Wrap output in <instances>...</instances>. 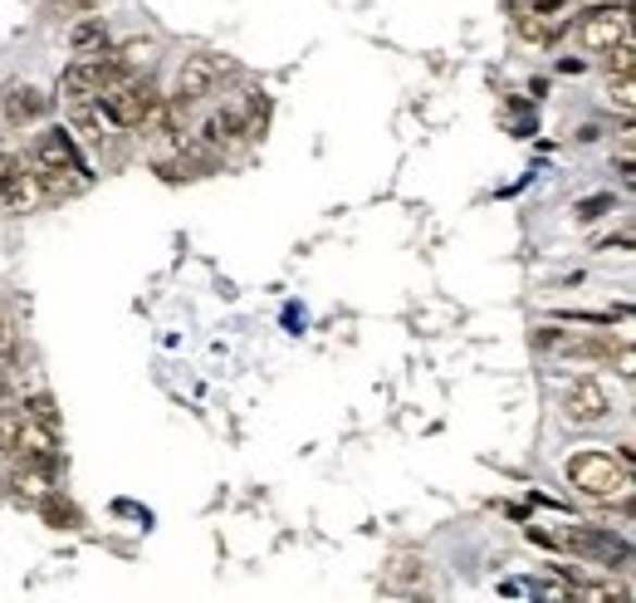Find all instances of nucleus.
Wrapping results in <instances>:
<instances>
[{
    "mask_svg": "<svg viewBox=\"0 0 636 603\" xmlns=\"http://www.w3.org/2000/svg\"><path fill=\"white\" fill-rule=\"evenodd\" d=\"M20 168L35 177L39 197H78V192L88 187V168L84 158H78L74 138H68L64 128H45L35 143H29V152L20 158Z\"/></svg>",
    "mask_w": 636,
    "mask_h": 603,
    "instance_id": "nucleus-1",
    "label": "nucleus"
},
{
    "mask_svg": "<svg viewBox=\"0 0 636 603\" xmlns=\"http://www.w3.org/2000/svg\"><path fill=\"white\" fill-rule=\"evenodd\" d=\"M563 471H568V485L593 495V501H612V495L626 501L632 495V466L612 452H577Z\"/></svg>",
    "mask_w": 636,
    "mask_h": 603,
    "instance_id": "nucleus-2",
    "label": "nucleus"
},
{
    "mask_svg": "<svg viewBox=\"0 0 636 603\" xmlns=\"http://www.w3.org/2000/svg\"><path fill=\"white\" fill-rule=\"evenodd\" d=\"M157 103L162 99H157L152 79H142V74H117V79L93 99V109L103 113L113 128H142V123L152 119Z\"/></svg>",
    "mask_w": 636,
    "mask_h": 603,
    "instance_id": "nucleus-3",
    "label": "nucleus"
},
{
    "mask_svg": "<svg viewBox=\"0 0 636 603\" xmlns=\"http://www.w3.org/2000/svg\"><path fill=\"white\" fill-rule=\"evenodd\" d=\"M563 550L587 564H607V569H626L632 564V544L612 530H597V525H563Z\"/></svg>",
    "mask_w": 636,
    "mask_h": 603,
    "instance_id": "nucleus-4",
    "label": "nucleus"
},
{
    "mask_svg": "<svg viewBox=\"0 0 636 603\" xmlns=\"http://www.w3.org/2000/svg\"><path fill=\"white\" fill-rule=\"evenodd\" d=\"M632 40V15L626 5H593V11L577 21V45L593 54H612L616 45Z\"/></svg>",
    "mask_w": 636,
    "mask_h": 603,
    "instance_id": "nucleus-5",
    "label": "nucleus"
},
{
    "mask_svg": "<svg viewBox=\"0 0 636 603\" xmlns=\"http://www.w3.org/2000/svg\"><path fill=\"white\" fill-rule=\"evenodd\" d=\"M235 64L230 60H221V54H211V50H201V54H186L182 60V70H176V103H201L205 94H215V84L230 74Z\"/></svg>",
    "mask_w": 636,
    "mask_h": 603,
    "instance_id": "nucleus-6",
    "label": "nucleus"
},
{
    "mask_svg": "<svg viewBox=\"0 0 636 603\" xmlns=\"http://www.w3.org/2000/svg\"><path fill=\"white\" fill-rule=\"evenodd\" d=\"M15 466H39V471H54L59 466V427L35 422V417H20V432L10 442Z\"/></svg>",
    "mask_w": 636,
    "mask_h": 603,
    "instance_id": "nucleus-7",
    "label": "nucleus"
},
{
    "mask_svg": "<svg viewBox=\"0 0 636 603\" xmlns=\"http://www.w3.org/2000/svg\"><path fill=\"white\" fill-rule=\"evenodd\" d=\"M113 79H117V70L108 54H98V60H74L59 74V94H64V103H93Z\"/></svg>",
    "mask_w": 636,
    "mask_h": 603,
    "instance_id": "nucleus-8",
    "label": "nucleus"
},
{
    "mask_svg": "<svg viewBox=\"0 0 636 603\" xmlns=\"http://www.w3.org/2000/svg\"><path fill=\"white\" fill-rule=\"evenodd\" d=\"M607 413H612V393H607L597 378H573V383L563 387V417L573 427H593V422H602Z\"/></svg>",
    "mask_w": 636,
    "mask_h": 603,
    "instance_id": "nucleus-9",
    "label": "nucleus"
},
{
    "mask_svg": "<svg viewBox=\"0 0 636 603\" xmlns=\"http://www.w3.org/2000/svg\"><path fill=\"white\" fill-rule=\"evenodd\" d=\"M534 344L544 348V354H563V358H583V364H593V358H612L616 344L612 339H587V334H563V329H538Z\"/></svg>",
    "mask_w": 636,
    "mask_h": 603,
    "instance_id": "nucleus-10",
    "label": "nucleus"
},
{
    "mask_svg": "<svg viewBox=\"0 0 636 603\" xmlns=\"http://www.w3.org/2000/svg\"><path fill=\"white\" fill-rule=\"evenodd\" d=\"M49 113V94H39L35 84H10L0 94V119L5 128H25V123H39Z\"/></svg>",
    "mask_w": 636,
    "mask_h": 603,
    "instance_id": "nucleus-11",
    "label": "nucleus"
},
{
    "mask_svg": "<svg viewBox=\"0 0 636 603\" xmlns=\"http://www.w3.org/2000/svg\"><path fill=\"white\" fill-rule=\"evenodd\" d=\"M49 476H54V471H39V466H15L5 485H10V495H15L20 505H39L49 491H54V485H49Z\"/></svg>",
    "mask_w": 636,
    "mask_h": 603,
    "instance_id": "nucleus-12",
    "label": "nucleus"
},
{
    "mask_svg": "<svg viewBox=\"0 0 636 603\" xmlns=\"http://www.w3.org/2000/svg\"><path fill=\"white\" fill-rule=\"evenodd\" d=\"M387 589H397V593L426 589V559H416V554H397V559L387 564Z\"/></svg>",
    "mask_w": 636,
    "mask_h": 603,
    "instance_id": "nucleus-13",
    "label": "nucleus"
},
{
    "mask_svg": "<svg viewBox=\"0 0 636 603\" xmlns=\"http://www.w3.org/2000/svg\"><path fill=\"white\" fill-rule=\"evenodd\" d=\"M68 45H74L78 60H98V54L108 50V25L98 21V15L93 21H78L74 30H68Z\"/></svg>",
    "mask_w": 636,
    "mask_h": 603,
    "instance_id": "nucleus-14",
    "label": "nucleus"
},
{
    "mask_svg": "<svg viewBox=\"0 0 636 603\" xmlns=\"http://www.w3.org/2000/svg\"><path fill=\"white\" fill-rule=\"evenodd\" d=\"M240 138H245L240 109H221L205 119V143H211V148H230V143H240Z\"/></svg>",
    "mask_w": 636,
    "mask_h": 603,
    "instance_id": "nucleus-15",
    "label": "nucleus"
},
{
    "mask_svg": "<svg viewBox=\"0 0 636 603\" xmlns=\"http://www.w3.org/2000/svg\"><path fill=\"white\" fill-rule=\"evenodd\" d=\"M35 510L45 515V520L54 525V530H78V525H84V515H78V505H74V501H64V495H59V491H49L45 501L35 505Z\"/></svg>",
    "mask_w": 636,
    "mask_h": 603,
    "instance_id": "nucleus-16",
    "label": "nucleus"
},
{
    "mask_svg": "<svg viewBox=\"0 0 636 603\" xmlns=\"http://www.w3.org/2000/svg\"><path fill=\"white\" fill-rule=\"evenodd\" d=\"M0 201H5L10 211H29V207H35V201H39V187H35V177H29V172L20 168L15 177H10L5 187H0Z\"/></svg>",
    "mask_w": 636,
    "mask_h": 603,
    "instance_id": "nucleus-17",
    "label": "nucleus"
},
{
    "mask_svg": "<svg viewBox=\"0 0 636 603\" xmlns=\"http://www.w3.org/2000/svg\"><path fill=\"white\" fill-rule=\"evenodd\" d=\"M514 11H519L514 25H519V35H524L528 45H548V40H553V30H548V21L538 11H524V5H514Z\"/></svg>",
    "mask_w": 636,
    "mask_h": 603,
    "instance_id": "nucleus-18",
    "label": "nucleus"
},
{
    "mask_svg": "<svg viewBox=\"0 0 636 603\" xmlns=\"http://www.w3.org/2000/svg\"><path fill=\"white\" fill-rule=\"evenodd\" d=\"M577 603H632V593L612 583H577Z\"/></svg>",
    "mask_w": 636,
    "mask_h": 603,
    "instance_id": "nucleus-19",
    "label": "nucleus"
},
{
    "mask_svg": "<svg viewBox=\"0 0 636 603\" xmlns=\"http://www.w3.org/2000/svg\"><path fill=\"white\" fill-rule=\"evenodd\" d=\"M20 364V334L10 324V315L0 309V368H15Z\"/></svg>",
    "mask_w": 636,
    "mask_h": 603,
    "instance_id": "nucleus-20",
    "label": "nucleus"
},
{
    "mask_svg": "<svg viewBox=\"0 0 636 603\" xmlns=\"http://www.w3.org/2000/svg\"><path fill=\"white\" fill-rule=\"evenodd\" d=\"M528 599L534 603H573V593H568L563 583H553V579H534L528 583Z\"/></svg>",
    "mask_w": 636,
    "mask_h": 603,
    "instance_id": "nucleus-21",
    "label": "nucleus"
},
{
    "mask_svg": "<svg viewBox=\"0 0 636 603\" xmlns=\"http://www.w3.org/2000/svg\"><path fill=\"white\" fill-rule=\"evenodd\" d=\"M607 60H612V74H616V79H632V70H636V50H632V40L616 45V50L607 54Z\"/></svg>",
    "mask_w": 636,
    "mask_h": 603,
    "instance_id": "nucleus-22",
    "label": "nucleus"
},
{
    "mask_svg": "<svg viewBox=\"0 0 636 603\" xmlns=\"http://www.w3.org/2000/svg\"><path fill=\"white\" fill-rule=\"evenodd\" d=\"M607 99H612L616 103V109H622V113H632V79H616V84H607Z\"/></svg>",
    "mask_w": 636,
    "mask_h": 603,
    "instance_id": "nucleus-23",
    "label": "nucleus"
},
{
    "mask_svg": "<svg viewBox=\"0 0 636 603\" xmlns=\"http://www.w3.org/2000/svg\"><path fill=\"white\" fill-rule=\"evenodd\" d=\"M607 207H612V197H593V201H583V207H577V221H597Z\"/></svg>",
    "mask_w": 636,
    "mask_h": 603,
    "instance_id": "nucleus-24",
    "label": "nucleus"
},
{
    "mask_svg": "<svg viewBox=\"0 0 636 603\" xmlns=\"http://www.w3.org/2000/svg\"><path fill=\"white\" fill-rule=\"evenodd\" d=\"M15 172H20V158H15L10 148H0V187H5V182L15 177Z\"/></svg>",
    "mask_w": 636,
    "mask_h": 603,
    "instance_id": "nucleus-25",
    "label": "nucleus"
},
{
    "mask_svg": "<svg viewBox=\"0 0 636 603\" xmlns=\"http://www.w3.org/2000/svg\"><path fill=\"white\" fill-rule=\"evenodd\" d=\"M78 5H84V11H93V5H98V0H78Z\"/></svg>",
    "mask_w": 636,
    "mask_h": 603,
    "instance_id": "nucleus-26",
    "label": "nucleus"
}]
</instances>
